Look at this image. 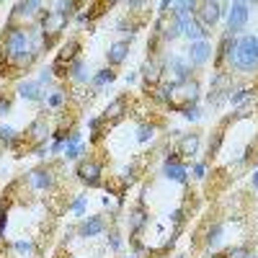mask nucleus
Instances as JSON below:
<instances>
[{
  "instance_id": "obj_1",
  "label": "nucleus",
  "mask_w": 258,
  "mask_h": 258,
  "mask_svg": "<svg viewBox=\"0 0 258 258\" xmlns=\"http://www.w3.org/2000/svg\"><path fill=\"white\" fill-rule=\"evenodd\" d=\"M227 59L238 73L258 70V39L255 36H240L238 41H235V47H232Z\"/></svg>"
},
{
  "instance_id": "obj_2",
  "label": "nucleus",
  "mask_w": 258,
  "mask_h": 258,
  "mask_svg": "<svg viewBox=\"0 0 258 258\" xmlns=\"http://www.w3.org/2000/svg\"><path fill=\"white\" fill-rule=\"evenodd\" d=\"M197 101H199V83L197 80L173 83V91H170V98H168L170 111H188L197 106Z\"/></svg>"
},
{
  "instance_id": "obj_3",
  "label": "nucleus",
  "mask_w": 258,
  "mask_h": 258,
  "mask_svg": "<svg viewBox=\"0 0 258 258\" xmlns=\"http://www.w3.org/2000/svg\"><path fill=\"white\" fill-rule=\"evenodd\" d=\"M39 31H41V39L47 41V47L52 44V39L59 36V31H64V26H68V16H62L59 11H44L39 18Z\"/></svg>"
},
{
  "instance_id": "obj_4",
  "label": "nucleus",
  "mask_w": 258,
  "mask_h": 258,
  "mask_svg": "<svg viewBox=\"0 0 258 258\" xmlns=\"http://www.w3.org/2000/svg\"><path fill=\"white\" fill-rule=\"evenodd\" d=\"M155 34L165 41H173L176 36L183 34V21L176 16V13H165L158 18V24H155Z\"/></svg>"
},
{
  "instance_id": "obj_5",
  "label": "nucleus",
  "mask_w": 258,
  "mask_h": 258,
  "mask_svg": "<svg viewBox=\"0 0 258 258\" xmlns=\"http://www.w3.org/2000/svg\"><path fill=\"white\" fill-rule=\"evenodd\" d=\"M232 93V75L230 73H217L212 78V91H209V103L220 106L225 98H230Z\"/></svg>"
},
{
  "instance_id": "obj_6",
  "label": "nucleus",
  "mask_w": 258,
  "mask_h": 258,
  "mask_svg": "<svg viewBox=\"0 0 258 258\" xmlns=\"http://www.w3.org/2000/svg\"><path fill=\"white\" fill-rule=\"evenodd\" d=\"M248 16H250V6L248 3H232L230 6V13H227V34H238L245 29L248 24Z\"/></svg>"
},
{
  "instance_id": "obj_7",
  "label": "nucleus",
  "mask_w": 258,
  "mask_h": 258,
  "mask_svg": "<svg viewBox=\"0 0 258 258\" xmlns=\"http://www.w3.org/2000/svg\"><path fill=\"white\" fill-rule=\"evenodd\" d=\"M101 176H103V165L98 160H80L78 163V178L85 183V186H101Z\"/></svg>"
},
{
  "instance_id": "obj_8",
  "label": "nucleus",
  "mask_w": 258,
  "mask_h": 258,
  "mask_svg": "<svg viewBox=\"0 0 258 258\" xmlns=\"http://www.w3.org/2000/svg\"><path fill=\"white\" fill-rule=\"evenodd\" d=\"M220 16H222V3H217V0H207V3H199L197 21H199L204 29H209V26L217 24Z\"/></svg>"
},
{
  "instance_id": "obj_9",
  "label": "nucleus",
  "mask_w": 258,
  "mask_h": 258,
  "mask_svg": "<svg viewBox=\"0 0 258 258\" xmlns=\"http://www.w3.org/2000/svg\"><path fill=\"white\" fill-rule=\"evenodd\" d=\"M26 140L31 142V145H41V142H47V137L52 135V129H49V121H47V116H39V119H34L31 124H29V129H26Z\"/></svg>"
},
{
  "instance_id": "obj_10",
  "label": "nucleus",
  "mask_w": 258,
  "mask_h": 258,
  "mask_svg": "<svg viewBox=\"0 0 258 258\" xmlns=\"http://www.w3.org/2000/svg\"><path fill=\"white\" fill-rule=\"evenodd\" d=\"M142 80H145V91L158 88L160 80H163V62L160 59H147L142 64Z\"/></svg>"
},
{
  "instance_id": "obj_11",
  "label": "nucleus",
  "mask_w": 258,
  "mask_h": 258,
  "mask_svg": "<svg viewBox=\"0 0 258 258\" xmlns=\"http://www.w3.org/2000/svg\"><path fill=\"white\" fill-rule=\"evenodd\" d=\"M126 114V98L124 96H119V98H114L109 106L103 109V114H101V119L106 121V124H116V121H121V116Z\"/></svg>"
},
{
  "instance_id": "obj_12",
  "label": "nucleus",
  "mask_w": 258,
  "mask_h": 258,
  "mask_svg": "<svg viewBox=\"0 0 258 258\" xmlns=\"http://www.w3.org/2000/svg\"><path fill=\"white\" fill-rule=\"evenodd\" d=\"M212 57V47L209 41H194V44L188 47V64H204L207 59Z\"/></svg>"
},
{
  "instance_id": "obj_13",
  "label": "nucleus",
  "mask_w": 258,
  "mask_h": 258,
  "mask_svg": "<svg viewBox=\"0 0 258 258\" xmlns=\"http://www.w3.org/2000/svg\"><path fill=\"white\" fill-rule=\"evenodd\" d=\"M29 183L34 188H49L54 183V168H36V170H31Z\"/></svg>"
},
{
  "instance_id": "obj_14",
  "label": "nucleus",
  "mask_w": 258,
  "mask_h": 258,
  "mask_svg": "<svg viewBox=\"0 0 258 258\" xmlns=\"http://www.w3.org/2000/svg\"><path fill=\"white\" fill-rule=\"evenodd\" d=\"M199 142H202V137L199 135H183L181 140H178V147H176V153L181 155V158H188V155H197V150H199Z\"/></svg>"
},
{
  "instance_id": "obj_15",
  "label": "nucleus",
  "mask_w": 258,
  "mask_h": 258,
  "mask_svg": "<svg viewBox=\"0 0 258 258\" xmlns=\"http://www.w3.org/2000/svg\"><path fill=\"white\" fill-rule=\"evenodd\" d=\"M126 54H129V41H114V44L109 47V52H106V59H109V64L111 68H116V64H121L124 59H126Z\"/></svg>"
},
{
  "instance_id": "obj_16",
  "label": "nucleus",
  "mask_w": 258,
  "mask_h": 258,
  "mask_svg": "<svg viewBox=\"0 0 258 258\" xmlns=\"http://www.w3.org/2000/svg\"><path fill=\"white\" fill-rule=\"evenodd\" d=\"M168 68L176 73V83H183V80H188V75H191V64H188L186 59H181L178 54H170V57H168Z\"/></svg>"
},
{
  "instance_id": "obj_17",
  "label": "nucleus",
  "mask_w": 258,
  "mask_h": 258,
  "mask_svg": "<svg viewBox=\"0 0 258 258\" xmlns=\"http://www.w3.org/2000/svg\"><path fill=\"white\" fill-rule=\"evenodd\" d=\"M106 230V222H103V217H88L83 225H80V238H96V235H101Z\"/></svg>"
},
{
  "instance_id": "obj_18",
  "label": "nucleus",
  "mask_w": 258,
  "mask_h": 258,
  "mask_svg": "<svg viewBox=\"0 0 258 258\" xmlns=\"http://www.w3.org/2000/svg\"><path fill=\"white\" fill-rule=\"evenodd\" d=\"M183 34L191 39V44H194V41H204V36H209V31L199 24V21H194V18L183 21Z\"/></svg>"
},
{
  "instance_id": "obj_19",
  "label": "nucleus",
  "mask_w": 258,
  "mask_h": 258,
  "mask_svg": "<svg viewBox=\"0 0 258 258\" xmlns=\"http://www.w3.org/2000/svg\"><path fill=\"white\" fill-rule=\"evenodd\" d=\"M18 96L29 101H41V83L39 80H24L18 83Z\"/></svg>"
},
{
  "instance_id": "obj_20",
  "label": "nucleus",
  "mask_w": 258,
  "mask_h": 258,
  "mask_svg": "<svg viewBox=\"0 0 258 258\" xmlns=\"http://www.w3.org/2000/svg\"><path fill=\"white\" fill-rule=\"evenodd\" d=\"M145 225H147V212H145V204L140 202L132 212H129V230H132V232L137 235Z\"/></svg>"
},
{
  "instance_id": "obj_21",
  "label": "nucleus",
  "mask_w": 258,
  "mask_h": 258,
  "mask_svg": "<svg viewBox=\"0 0 258 258\" xmlns=\"http://www.w3.org/2000/svg\"><path fill=\"white\" fill-rule=\"evenodd\" d=\"M163 176L170 178V181H178V183H186V176H188V170L183 163H165L163 165Z\"/></svg>"
},
{
  "instance_id": "obj_22",
  "label": "nucleus",
  "mask_w": 258,
  "mask_h": 258,
  "mask_svg": "<svg viewBox=\"0 0 258 258\" xmlns=\"http://www.w3.org/2000/svg\"><path fill=\"white\" fill-rule=\"evenodd\" d=\"M232 47H235V36L225 31V34H222V39H220V49H217V59H214V62H217V64H222V62L230 57Z\"/></svg>"
},
{
  "instance_id": "obj_23",
  "label": "nucleus",
  "mask_w": 258,
  "mask_h": 258,
  "mask_svg": "<svg viewBox=\"0 0 258 258\" xmlns=\"http://www.w3.org/2000/svg\"><path fill=\"white\" fill-rule=\"evenodd\" d=\"M41 8V3H36V0H29V3H18L13 8V16H36V11Z\"/></svg>"
},
{
  "instance_id": "obj_24",
  "label": "nucleus",
  "mask_w": 258,
  "mask_h": 258,
  "mask_svg": "<svg viewBox=\"0 0 258 258\" xmlns=\"http://www.w3.org/2000/svg\"><path fill=\"white\" fill-rule=\"evenodd\" d=\"M114 80H116V73H114L111 68L98 70V73L93 75V85H96V88H101V85H106V83H114Z\"/></svg>"
},
{
  "instance_id": "obj_25",
  "label": "nucleus",
  "mask_w": 258,
  "mask_h": 258,
  "mask_svg": "<svg viewBox=\"0 0 258 258\" xmlns=\"http://www.w3.org/2000/svg\"><path fill=\"white\" fill-rule=\"evenodd\" d=\"M222 140H225V132L222 129H217V132H212V140H209V150H207V155L214 158L220 153V147H222Z\"/></svg>"
},
{
  "instance_id": "obj_26",
  "label": "nucleus",
  "mask_w": 258,
  "mask_h": 258,
  "mask_svg": "<svg viewBox=\"0 0 258 258\" xmlns=\"http://www.w3.org/2000/svg\"><path fill=\"white\" fill-rule=\"evenodd\" d=\"M220 240H222V225H212V227L207 230V240H204V243L212 248V245H217Z\"/></svg>"
},
{
  "instance_id": "obj_27",
  "label": "nucleus",
  "mask_w": 258,
  "mask_h": 258,
  "mask_svg": "<svg viewBox=\"0 0 258 258\" xmlns=\"http://www.w3.org/2000/svg\"><path fill=\"white\" fill-rule=\"evenodd\" d=\"M70 78H73L75 83H83L85 78H88V75H85V64H83L80 59H75V62L70 64Z\"/></svg>"
},
{
  "instance_id": "obj_28",
  "label": "nucleus",
  "mask_w": 258,
  "mask_h": 258,
  "mask_svg": "<svg viewBox=\"0 0 258 258\" xmlns=\"http://www.w3.org/2000/svg\"><path fill=\"white\" fill-rule=\"evenodd\" d=\"M222 255H225V258H250V250H248V245H232V248H227Z\"/></svg>"
},
{
  "instance_id": "obj_29",
  "label": "nucleus",
  "mask_w": 258,
  "mask_h": 258,
  "mask_svg": "<svg viewBox=\"0 0 258 258\" xmlns=\"http://www.w3.org/2000/svg\"><path fill=\"white\" fill-rule=\"evenodd\" d=\"M13 248H16L21 255H26V258H34V253H36V248H34V243H31V240H18Z\"/></svg>"
},
{
  "instance_id": "obj_30",
  "label": "nucleus",
  "mask_w": 258,
  "mask_h": 258,
  "mask_svg": "<svg viewBox=\"0 0 258 258\" xmlns=\"http://www.w3.org/2000/svg\"><path fill=\"white\" fill-rule=\"evenodd\" d=\"M250 96H253V88H240V91L230 93V101H232V103H243V101H248Z\"/></svg>"
},
{
  "instance_id": "obj_31",
  "label": "nucleus",
  "mask_w": 258,
  "mask_h": 258,
  "mask_svg": "<svg viewBox=\"0 0 258 258\" xmlns=\"http://www.w3.org/2000/svg\"><path fill=\"white\" fill-rule=\"evenodd\" d=\"M64 98H68V93H64V91H54V93L47 98V103L52 106V109H59V106L64 103Z\"/></svg>"
},
{
  "instance_id": "obj_32",
  "label": "nucleus",
  "mask_w": 258,
  "mask_h": 258,
  "mask_svg": "<svg viewBox=\"0 0 258 258\" xmlns=\"http://www.w3.org/2000/svg\"><path fill=\"white\" fill-rule=\"evenodd\" d=\"M85 153V147L83 145H73V147H64V158L68 160H75V158H80Z\"/></svg>"
},
{
  "instance_id": "obj_33",
  "label": "nucleus",
  "mask_w": 258,
  "mask_h": 258,
  "mask_svg": "<svg viewBox=\"0 0 258 258\" xmlns=\"http://www.w3.org/2000/svg\"><path fill=\"white\" fill-rule=\"evenodd\" d=\"M16 137H18V135L13 132L11 126H0V142H6V145H11V142H13Z\"/></svg>"
},
{
  "instance_id": "obj_34",
  "label": "nucleus",
  "mask_w": 258,
  "mask_h": 258,
  "mask_svg": "<svg viewBox=\"0 0 258 258\" xmlns=\"http://www.w3.org/2000/svg\"><path fill=\"white\" fill-rule=\"evenodd\" d=\"M153 135H155V126H147V124H142L140 126V142H147V140H153Z\"/></svg>"
},
{
  "instance_id": "obj_35",
  "label": "nucleus",
  "mask_w": 258,
  "mask_h": 258,
  "mask_svg": "<svg viewBox=\"0 0 258 258\" xmlns=\"http://www.w3.org/2000/svg\"><path fill=\"white\" fill-rule=\"evenodd\" d=\"M6 225H8V207H0V238L6 235Z\"/></svg>"
},
{
  "instance_id": "obj_36",
  "label": "nucleus",
  "mask_w": 258,
  "mask_h": 258,
  "mask_svg": "<svg viewBox=\"0 0 258 258\" xmlns=\"http://www.w3.org/2000/svg\"><path fill=\"white\" fill-rule=\"evenodd\" d=\"M83 207H85V197H78V199H75V202H73L68 209H73L75 214H83Z\"/></svg>"
},
{
  "instance_id": "obj_37",
  "label": "nucleus",
  "mask_w": 258,
  "mask_h": 258,
  "mask_svg": "<svg viewBox=\"0 0 258 258\" xmlns=\"http://www.w3.org/2000/svg\"><path fill=\"white\" fill-rule=\"evenodd\" d=\"M8 111H11V101L6 96H0V116H6Z\"/></svg>"
},
{
  "instance_id": "obj_38",
  "label": "nucleus",
  "mask_w": 258,
  "mask_h": 258,
  "mask_svg": "<svg viewBox=\"0 0 258 258\" xmlns=\"http://www.w3.org/2000/svg\"><path fill=\"white\" fill-rule=\"evenodd\" d=\"M204 173H207V165H204V163L194 165V178H204Z\"/></svg>"
},
{
  "instance_id": "obj_39",
  "label": "nucleus",
  "mask_w": 258,
  "mask_h": 258,
  "mask_svg": "<svg viewBox=\"0 0 258 258\" xmlns=\"http://www.w3.org/2000/svg\"><path fill=\"white\" fill-rule=\"evenodd\" d=\"M199 114H202V111L197 109V106H194V109H188V111H183V116H186L188 121H197V119H199Z\"/></svg>"
},
{
  "instance_id": "obj_40",
  "label": "nucleus",
  "mask_w": 258,
  "mask_h": 258,
  "mask_svg": "<svg viewBox=\"0 0 258 258\" xmlns=\"http://www.w3.org/2000/svg\"><path fill=\"white\" fill-rule=\"evenodd\" d=\"M109 245H111L114 250H119V245H121V240H119V232H111V235H109Z\"/></svg>"
},
{
  "instance_id": "obj_41",
  "label": "nucleus",
  "mask_w": 258,
  "mask_h": 258,
  "mask_svg": "<svg viewBox=\"0 0 258 258\" xmlns=\"http://www.w3.org/2000/svg\"><path fill=\"white\" fill-rule=\"evenodd\" d=\"M170 222H173V225H181V222H183V209H176L173 214H170Z\"/></svg>"
},
{
  "instance_id": "obj_42",
  "label": "nucleus",
  "mask_w": 258,
  "mask_h": 258,
  "mask_svg": "<svg viewBox=\"0 0 258 258\" xmlns=\"http://www.w3.org/2000/svg\"><path fill=\"white\" fill-rule=\"evenodd\" d=\"M6 68H8V57H6V52L0 49V75L6 73Z\"/></svg>"
},
{
  "instance_id": "obj_43",
  "label": "nucleus",
  "mask_w": 258,
  "mask_h": 258,
  "mask_svg": "<svg viewBox=\"0 0 258 258\" xmlns=\"http://www.w3.org/2000/svg\"><path fill=\"white\" fill-rule=\"evenodd\" d=\"M49 150H52V153H59V150H64V142H54Z\"/></svg>"
},
{
  "instance_id": "obj_44",
  "label": "nucleus",
  "mask_w": 258,
  "mask_h": 258,
  "mask_svg": "<svg viewBox=\"0 0 258 258\" xmlns=\"http://www.w3.org/2000/svg\"><path fill=\"white\" fill-rule=\"evenodd\" d=\"M253 188H258V170L253 173Z\"/></svg>"
},
{
  "instance_id": "obj_45",
  "label": "nucleus",
  "mask_w": 258,
  "mask_h": 258,
  "mask_svg": "<svg viewBox=\"0 0 258 258\" xmlns=\"http://www.w3.org/2000/svg\"><path fill=\"white\" fill-rule=\"evenodd\" d=\"M0 258H8V253H6V248L0 245Z\"/></svg>"
},
{
  "instance_id": "obj_46",
  "label": "nucleus",
  "mask_w": 258,
  "mask_h": 258,
  "mask_svg": "<svg viewBox=\"0 0 258 258\" xmlns=\"http://www.w3.org/2000/svg\"><path fill=\"white\" fill-rule=\"evenodd\" d=\"M212 258H225V255H222V253H214V255H212Z\"/></svg>"
},
{
  "instance_id": "obj_47",
  "label": "nucleus",
  "mask_w": 258,
  "mask_h": 258,
  "mask_svg": "<svg viewBox=\"0 0 258 258\" xmlns=\"http://www.w3.org/2000/svg\"><path fill=\"white\" fill-rule=\"evenodd\" d=\"M173 258H186V255H173Z\"/></svg>"
},
{
  "instance_id": "obj_48",
  "label": "nucleus",
  "mask_w": 258,
  "mask_h": 258,
  "mask_svg": "<svg viewBox=\"0 0 258 258\" xmlns=\"http://www.w3.org/2000/svg\"><path fill=\"white\" fill-rule=\"evenodd\" d=\"M129 258H135V255H129Z\"/></svg>"
}]
</instances>
